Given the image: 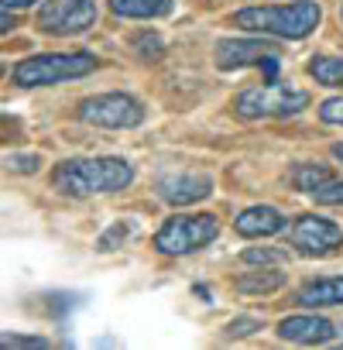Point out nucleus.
I'll list each match as a JSON object with an SVG mask.
<instances>
[{
    "label": "nucleus",
    "mask_w": 343,
    "mask_h": 350,
    "mask_svg": "<svg viewBox=\"0 0 343 350\" xmlns=\"http://www.w3.org/2000/svg\"><path fill=\"white\" fill-rule=\"evenodd\" d=\"M333 158H340V161H343V144H336V148H333Z\"/></svg>",
    "instance_id": "25"
},
{
    "label": "nucleus",
    "mask_w": 343,
    "mask_h": 350,
    "mask_svg": "<svg viewBox=\"0 0 343 350\" xmlns=\"http://www.w3.org/2000/svg\"><path fill=\"white\" fill-rule=\"evenodd\" d=\"M309 107V93L292 90L285 83H264V86H251L237 96L234 110L241 117H288Z\"/></svg>",
    "instance_id": "5"
},
{
    "label": "nucleus",
    "mask_w": 343,
    "mask_h": 350,
    "mask_svg": "<svg viewBox=\"0 0 343 350\" xmlns=\"http://www.w3.org/2000/svg\"><path fill=\"white\" fill-rule=\"evenodd\" d=\"M220 224L210 213H193V217H172L161 224V230L154 234V247L161 254H193L200 247H206L210 241H217Z\"/></svg>",
    "instance_id": "4"
},
{
    "label": "nucleus",
    "mask_w": 343,
    "mask_h": 350,
    "mask_svg": "<svg viewBox=\"0 0 343 350\" xmlns=\"http://www.w3.org/2000/svg\"><path fill=\"white\" fill-rule=\"evenodd\" d=\"M8 165H11L14 172H35V168L42 165V158H38V154H11Z\"/></svg>",
    "instance_id": "21"
},
{
    "label": "nucleus",
    "mask_w": 343,
    "mask_h": 350,
    "mask_svg": "<svg viewBox=\"0 0 343 350\" xmlns=\"http://www.w3.org/2000/svg\"><path fill=\"white\" fill-rule=\"evenodd\" d=\"M316 203H326V206H343V183H323L316 193H312Z\"/></svg>",
    "instance_id": "18"
},
{
    "label": "nucleus",
    "mask_w": 343,
    "mask_h": 350,
    "mask_svg": "<svg viewBox=\"0 0 343 350\" xmlns=\"http://www.w3.org/2000/svg\"><path fill=\"white\" fill-rule=\"evenodd\" d=\"M4 347H45L42 336H4Z\"/></svg>",
    "instance_id": "23"
},
{
    "label": "nucleus",
    "mask_w": 343,
    "mask_h": 350,
    "mask_svg": "<svg viewBox=\"0 0 343 350\" xmlns=\"http://www.w3.org/2000/svg\"><path fill=\"white\" fill-rule=\"evenodd\" d=\"M340 21H343V11H340Z\"/></svg>",
    "instance_id": "26"
},
{
    "label": "nucleus",
    "mask_w": 343,
    "mask_h": 350,
    "mask_svg": "<svg viewBox=\"0 0 343 350\" xmlns=\"http://www.w3.org/2000/svg\"><path fill=\"white\" fill-rule=\"evenodd\" d=\"M299 306H343V278H316L299 288Z\"/></svg>",
    "instance_id": "13"
},
{
    "label": "nucleus",
    "mask_w": 343,
    "mask_h": 350,
    "mask_svg": "<svg viewBox=\"0 0 343 350\" xmlns=\"http://www.w3.org/2000/svg\"><path fill=\"white\" fill-rule=\"evenodd\" d=\"M285 227L282 213L271 210V206H251L237 217V234L241 237H271Z\"/></svg>",
    "instance_id": "12"
},
{
    "label": "nucleus",
    "mask_w": 343,
    "mask_h": 350,
    "mask_svg": "<svg viewBox=\"0 0 343 350\" xmlns=\"http://www.w3.org/2000/svg\"><path fill=\"white\" fill-rule=\"evenodd\" d=\"M134 168L124 158H72L55 165L52 172V186L62 196H96V193H113L131 186Z\"/></svg>",
    "instance_id": "1"
},
{
    "label": "nucleus",
    "mask_w": 343,
    "mask_h": 350,
    "mask_svg": "<svg viewBox=\"0 0 343 350\" xmlns=\"http://www.w3.org/2000/svg\"><path fill=\"white\" fill-rule=\"evenodd\" d=\"M213 55H217V66L220 69H241V66H251V62L275 59L278 49L271 42H258V38H251V42H244V38H223V42H217Z\"/></svg>",
    "instance_id": "10"
},
{
    "label": "nucleus",
    "mask_w": 343,
    "mask_h": 350,
    "mask_svg": "<svg viewBox=\"0 0 343 350\" xmlns=\"http://www.w3.org/2000/svg\"><path fill=\"white\" fill-rule=\"evenodd\" d=\"M254 329H258V319H237V323L227 326L230 336H247V333H254Z\"/></svg>",
    "instance_id": "22"
},
{
    "label": "nucleus",
    "mask_w": 343,
    "mask_h": 350,
    "mask_svg": "<svg viewBox=\"0 0 343 350\" xmlns=\"http://www.w3.org/2000/svg\"><path fill=\"white\" fill-rule=\"evenodd\" d=\"M96 21V0H49L38 11L45 35H83Z\"/></svg>",
    "instance_id": "7"
},
{
    "label": "nucleus",
    "mask_w": 343,
    "mask_h": 350,
    "mask_svg": "<svg viewBox=\"0 0 343 350\" xmlns=\"http://www.w3.org/2000/svg\"><path fill=\"white\" fill-rule=\"evenodd\" d=\"M110 11L120 18H161L172 11V0H110Z\"/></svg>",
    "instance_id": "14"
},
{
    "label": "nucleus",
    "mask_w": 343,
    "mask_h": 350,
    "mask_svg": "<svg viewBox=\"0 0 343 350\" xmlns=\"http://www.w3.org/2000/svg\"><path fill=\"white\" fill-rule=\"evenodd\" d=\"M96 69V59L90 52H55V55H35L14 66L11 79L18 86H52L62 79H76Z\"/></svg>",
    "instance_id": "3"
},
{
    "label": "nucleus",
    "mask_w": 343,
    "mask_h": 350,
    "mask_svg": "<svg viewBox=\"0 0 343 350\" xmlns=\"http://www.w3.org/2000/svg\"><path fill=\"white\" fill-rule=\"evenodd\" d=\"M28 4H35V0H4L8 11H11V8H28Z\"/></svg>",
    "instance_id": "24"
},
{
    "label": "nucleus",
    "mask_w": 343,
    "mask_h": 350,
    "mask_svg": "<svg viewBox=\"0 0 343 350\" xmlns=\"http://www.w3.org/2000/svg\"><path fill=\"white\" fill-rule=\"evenodd\" d=\"M292 183H295L299 193H309V196H312L323 183H329V172H326L323 165H299L295 175H292Z\"/></svg>",
    "instance_id": "16"
},
{
    "label": "nucleus",
    "mask_w": 343,
    "mask_h": 350,
    "mask_svg": "<svg viewBox=\"0 0 343 350\" xmlns=\"http://www.w3.org/2000/svg\"><path fill=\"white\" fill-rule=\"evenodd\" d=\"M244 261L247 265H278V261H285V251H258V247H251V251H244Z\"/></svg>",
    "instance_id": "19"
},
{
    "label": "nucleus",
    "mask_w": 343,
    "mask_h": 350,
    "mask_svg": "<svg viewBox=\"0 0 343 350\" xmlns=\"http://www.w3.org/2000/svg\"><path fill=\"white\" fill-rule=\"evenodd\" d=\"M319 21L323 11L316 0H295V4H278V8H247L234 18L237 28L278 35V38H305L319 28Z\"/></svg>",
    "instance_id": "2"
},
{
    "label": "nucleus",
    "mask_w": 343,
    "mask_h": 350,
    "mask_svg": "<svg viewBox=\"0 0 343 350\" xmlns=\"http://www.w3.org/2000/svg\"><path fill=\"white\" fill-rule=\"evenodd\" d=\"M309 76L319 86H343V59L340 55H316L309 62Z\"/></svg>",
    "instance_id": "15"
},
{
    "label": "nucleus",
    "mask_w": 343,
    "mask_h": 350,
    "mask_svg": "<svg viewBox=\"0 0 343 350\" xmlns=\"http://www.w3.org/2000/svg\"><path fill=\"white\" fill-rule=\"evenodd\" d=\"M343 244V230L323 217H299L292 227V247L302 254H329Z\"/></svg>",
    "instance_id": "8"
},
{
    "label": "nucleus",
    "mask_w": 343,
    "mask_h": 350,
    "mask_svg": "<svg viewBox=\"0 0 343 350\" xmlns=\"http://www.w3.org/2000/svg\"><path fill=\"white\" fill-rule=\"evenodd\" d=\"M333 323L323 316H288L278 323V336L288 343H326L333 340Z\"/></svg>",
    "instance_id": "11"
},
{
    "label": "nucleus",
    "mask_w": 343,
    "mask_h": 350,
    "mask_svg": "<svg viewBox=\"0 0 343 350\" xmlns=\"http://www.w3.org/2000/svg\"><path fill=\"white\" fill-rule=\"evenodd\" d=\"M79 117L96 127H137L144 120V107L127 93H100L79 103Z\"/></svg>",
    "instance_id": "6"
},
{
    "label": "nucleus",
    "mask_w": 343,
    "mask_h": 350,
    "mask_svg": "<svg viewBox=\"0 0 343 350\" xmlns=\"http://www.w3.org/2000/svg\"><path fill=\"white\" fill-rule=\"evenodd\" d=\"M282 285H285V275H278V271H261V275H247L237 282L241 292H275Z\"/></svg>",
    "instance_id": "17"
},
{
    "label": "nucleus",
    "mask_w": 343,
    "mask_h": 350,
    "mask_svg": "<svg viewBox=\"0 0 343 350\" xmlns=\"http://www.w3.org/2000/svg\"><path fill=\"white\" fill-rule=\"evenodd\" d=\"M319 117H323L326 124H343V96L326 100V103L319 107Z\"/></svg>",
    "instance_id": "20"
},
{
    "label": "nucleus",
    "mask_w": 343,
    "mask_h": 350,
    "mask_svg": "<svg viewBox=\"0 0 343 350\" xmlns=\"http://www.w3.org/2000/svg\"><path fill=\"white\" fill-rule=\"evenodd\" d=\"M210 189H213V179L206 172H172V175H161L158 179V196L172 206L200 203L210 196Z\"/></svg>",
    "instance_id": "9"
}]
</instances>
